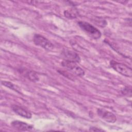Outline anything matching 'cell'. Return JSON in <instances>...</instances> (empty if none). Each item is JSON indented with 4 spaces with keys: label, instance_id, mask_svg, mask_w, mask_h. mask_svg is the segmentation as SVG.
Here are the masks:
<instances>
[{
    "label": "cell",
    "instance_id": "6da1fadb",
    "mask_svg": "<svg viewBox=\"0 0 132 132\" xmlns=\"http://www.w3.org/2000/svg\"><path fill=\"white\" fill-rule=\"evenodd\" d=\"M78 25L90 37L94 39L101 38L102 35L101 31L89 23L85 21H79L78 22Z\"/></svg>",
    "mask_w": 132,
    "mask_h": 132
},
{
    "label": "cell",
    "instance_id": "7a4b0ae2",
    "mask_svg": "<svg viewBox=\"0 0 132 132\" xmlns=\"http://www.w3.org/2000/svg\"><path fill=\"white\" fill-rule=\"evenodd\" d=\"M110 65L112 68L120 74L128 77L132 76L131 69L126 64L112 60L110 61Z\"/></svg>",
    "mask_w": 132,
    "mask_h": 132
},
{
    "label": "cell",
    "instance_id": "3957f363",
    "mask_svg": "<svg viewBox=\"0 0 132 132\" xmlns=\"http://www.w3.org/2000/svg\"><path fill=\"white\" fill-rule=\"evenodd\" d=\"M33 41L36 45L39 46L47 51H51L54 47V44L50 40L39 34H35L34 35Z\"/></svg>",
    "mask_w": 132,
    "mask_h": 132
},
{
    "label": "cell",
    "instance_id": "277c9868",
    "mask_svg": "<svg viewBox=\"0 0 132 132\" xmlns=\"http://www.w3.org/2000/svg\"><path fill=\"white\" fill-rule=\"evenodd\" d=\"M61 64L64 68H65L69 71L77 76H82L85 74L84 70L79 67L76 62L63 60Z\"/></svg>",
    "mask_w": 132,
    "mask_h": 132
},
{
    "label": "cell",
    "instance_id": "5b68a950",
    "mask_svg": "<svg viewBox=\"0 0 132 132\" xmlns=\"http://www.w3.org/2000/svg\"><path fill=\"white\" fill-rule=\"evenodd\" d=\"M98 116L102 119L109 123H114L117 120L116 116L111 112L107 111L103 108H99L97 110Z\"/></svg>",
    "mask_w": 132,
    "mask_h": 132
},
{
    "label": "cell",
    "instance_id": "8992f818",
    "mask_svg": "<svg viewBox=\"0 0 132 132\" xmlns=\"http://www.w3.org/2000/svg\"><path fill=\"white\" fill-rule=\"evenodd\" d=\"M61 56L63 60L74 62L76 63L79 62L80 61V58L79 55L72 51L64 50L62 52Z\"/></svg>",
    "mask_w": 132,
    "mask_h": 132
},
{
    "label": "cell",
    "instance_id": "52a82bcc",
    "mask_svg": "<svg viewBox=\"0 0 132 132\" xmlns=\"http://www.w3.org/2000/svg\"><path fill=\"white\" fill-rule=\"evenodd\" d=\"M11 125L13 128L21 131H31L34 129L32 125L18 120L12 121Z\"/></svg>",
    "mask_w": 132,
    "mask_h": 132
},
{
    "label": "cell",
    "instance_id": "ba28073f",
    "mask_svg": "<svg viewBox=\"0 0 132 132\" xmlns=\"http://www.w3.org/2000/svg\"><path fill=\"white\" fill-rule=\"evenodd\" d=\"M11 108L13 112L16 114L27 119H30L32 117L31 113L26 109L18 105H12Z\"/></svg>",
    "mask_w": 132,
    "mask_h": 132
},
{
    "label": "cell",
    "instance_id": "9c48e42d",
    "mask_svg": "<svg viewBox=\"0 0 132 132\" xmlns=\"http://www.w3.org/2000/svg\"><path fill=\"white\" fill-rule=\"evenodd\" d=\"M22 75H23L25 77H27L29 80L32 81H37L39 80V77L37 74L32 71H29L28 70H21V72Z\"/></svg>",
    "mask_w": 132,
    "mask_h": 132
},
{
    "label": "cell",
    "instance_id": "30bf717a",
    "mask_svg": "<svg viewBox=\"0 0 132 132\" xmlns=\"http://www.w3.org/2000/svg\"><path fill=\"white\" fill-rule=\"evenodd\" d=\"M1 84L2 85H3L4 86H5L7 88H9V89L13 90L18 93H21V91L20 90V88L18 87V86H16L12 82H11L10 81H2Z\"/></svg>",
    "mask_w": 132,
    "mask_h": 132
},
{
    "label": "cell",
    "instance_id": "8fae6325",
    "mask_svg": "<svg viewBox=\"0 0 132 132\" xmlns=\"http://www.w3.org/2000/svg\"><path fill=\"white\" fill-rule=\"evenodd\" d=\"M64 15L66 18L69 19H74L77 18V12L75 10H67L64 11Z\"/></svg>",
    "mask_w": 132,
    "mask_h": 132
},
{
    "label": "cell",
    "instance_id": "7c38bea8",
    "mask_svg": "<svg viewBox=\"0 0 132 132\" xmlns=\"http://www.w3.org/2000/svg\"><path fill=\"white\" fill-rule=\"evenodd\" d=\"M122 93L125 95H128L130 96L131 95V89L130 87H125L122 90Z\"/></svg>",
    "mask_w": 132,
    "mask_h": 132
},
{
    "label": "cell",
    "instance_id": "4fadbf2b",
    "mask_svg": "<svg viewBox=\"0 0 132 132\" xmlns=\"http://www.w3.org/2000/svg\"><path fill=\"white\" fill-rule=\"evenodd\" d=\"M89 131H105L104 130L101 129V128H97V127H91L90 128H89Z\"/></svg>",
    "mask_w": 132,
    "mask_h": 132
}]
</instances>
